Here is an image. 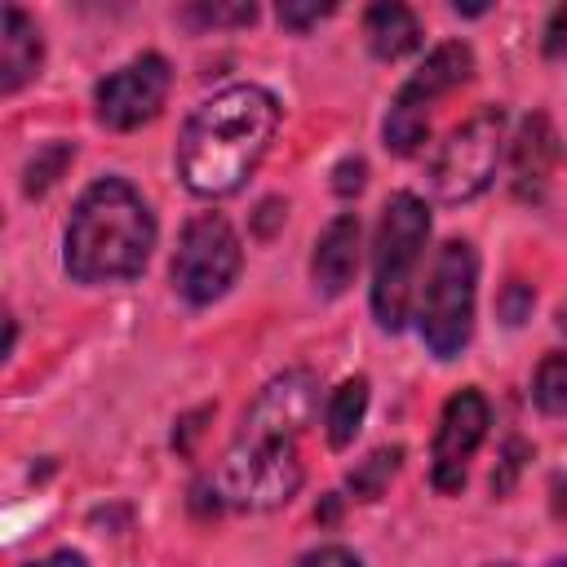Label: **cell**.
<instances>
[{
    "instance_id": "6da1fadb",
    "label": "cell",
    "mask_w": 567,
    "mask_h": 567,
    "mask_svg": "<svg viewBox=\"0 0 567 567\" xmlns=\"http://www.w3.org/2000/svg\"><path fill=\"white\" fill-rule=\"evenodd\" d=\"M279 128V102L261 84H230L199 102L177 137V177L190 195H235Z\"/></svg>"
},
{
    "instance_id": "7a4b0ae2",
    "label": "cell",
    "mask_w": 567,
    "mask_h": 567,
    "mask_svg": "<svg viewBox=\"0 0 567 567\" xmlns=\"http://www.w3.org/2000/svg\"><path fill=\"white\" fill-rule=\"evenodd\" d=\"M155 248V213L124 177H97L71 208L62 266L75 284L137 279Z\"/></svg>"
},
{
    "instance_id": "3957f363",
    "label": "cell",
    "mask_w": 567,
    "mask_h": 567,
    "mask_svg": "<svg viewBox=\"0 0 567 567\" xmlns=\"http://www.w3.org/2000/svg\"><path fill=\"white\" fill-rule=\"evenodd\" d=\"M297 487H301L297 430L244 412V425H239L235 443L226 447V456L217 465V478H213L217 505L257 514V509L288 505L297 496Z\"/></svg>"
},
{
    "instance_id": "277c9868",
    "label": "cell",
    "mask_w": 567,
    "mask_h": 567,
    "mask_svg": "<svg viewBox=\"0 0 567 567\" xmlns=\"http://www.w3.org/2000/svg\"><path fill=\"white\" fill-rule=\"evenodd\" d=\"M430 239V208L412 190H394L381 208L377 248H372V315L385 332H399L412 310V284L421 248Z\"/></svg>"
},
{
    "instance_id": "5b68a950",
    "label": "cell",
    "mask_w": 567,
    "mask_h": 567,
    "mask_svg": "<svg viewBox=\"0 0 567 567\" xmlns=\"http://www.w3.org/2000/svg\"><path fill=\"white\" fill-rule=\"evenodd\" d=\"M474 292H478V252L470 239H447L416 297V332L434 359H456L474 337Z\"/></svg>"
},
{
    "instance_id": "8992f818",
    "label": "cell",
    "mask_w": 567,
    "mask_h": 567,
    "mask_svg": "<svg viewBox=\"0 0 567 567\" xmlns=\"http://www.w3.org/2000/svg\"><path fill=\"white\" fill-rule=\"evenodd\" d=\"M501 142H505V111L501 106H478L430 155V164H425L430 195L439 204H470L474 195H483L496 177Z\"/></svg>"
},
{
    "instance_id": "52a82bcc",
    "label": "cell",
    "mask_w": 567,
    "mask_h": 567,
    "mask_svg": "<svg viewBox=\"0 0 567 567\" xmlns=\"http://www.w3.org/2000/svg\"><path fill=\"white\" fill-rule=\"evenodd\" d=\"M239 266H244V248H239L235 226L221 213H199L182 226L168 275L182 301L213 306L217 297L230 292V284L239 279Z\"/></svg>"
},
{
    "instance_id": "ba28073f",
    "label": "cell",
    "mask_w": 567,
    "mask_h": 567,
    "mask_svg": "<svg viewBox=\"0 0 567 567\" xmlns=\"http://www.w3.org/2000/svg\"><path fill=\"white\" fill-rule=\"evenodd\" d=\"M474 71V53L470 44L461 40H443L439 49H430V58L416 66V75L394 93L390 111H385V124H381V137L394 155H416L421 142H425V128H430V106L461 89Z\"/></svg>"
},
{
    "instance_id": "9c48e42d",
    "label": "cell",
    "mask_w": 567,
    "mask_h": 567,
    "mask_svg": "<svg viewBox=\"0 0 567 567\" xmlns=\"http://www.w3.org/2000/svg\"><path fill=\"white\" fill-rule=\"evenodd\" d=\"M168 89H173V71L159 53H142L133 62H124L120 71H111L106 80H97L93 89V106H97V120L115 133H128V128H142L151 124L164 102H168Z\"/></svg>"
},
{
    "instance_id": "30bf717a",
    "label": "cell",
    "mask_w": 567,
    "mask_h": 567,
    "mask_svg": "<svg viewBox=\"0 0 567 567\" xmlns=\"http://www.w3.org/2000/svg\"><path fill=\"white\" fill-rule=\"evenodd\" d=\"M487 425H492V408H487V399H483L474 385L456 390V394L443 403L439 434H434V465H430V483H434L443 496H452V492L465 487V465H470V456L478 452Z\"/></svg>"
},
{
    "instance_id": "8fae6325",
    "label": "cell",
    "mask_w": 567,
    "mask_h": 567,
    "mask_svg": "<svg viewBox=\"0 0 567 567\" xmlns=\"http://www.w3.org/2000/svg\"><path fill=\"white\" fill-rule=\"evenodd\" d=\"M359 217L354 213H341L332 217L319 239H315V252H310V284L319 297H341L350 284H354V270H359Z\"/></svg>"
},
{
    "instance_id": "7c38bea8",
    "label": "cell",
    "mask_w": 567,
    "mask_h": 567,
    "mask_svg": "<svg viewBox=\"0 0 567 567\" xmlns=\"http://www.w3.org/2000/svg\"><path fill=\"white\" fill-rule=\"evenodd\" d=\"M554 164H558V133H554V124H549L545 111H532V115L518 124V137H514V146H509L514 190H518L523 199H536V195L545 190Z\"/></svg>"
},
{
    "instance_id": "4fadbf2b",
    "label": "cell",
    "mask_w": 567,
    "mask_h": 567,
    "mask_svg": "<svg viewBox=\"0 0 567 567\" xmlns=\"http://www.w3.org/2000/svg\"><path fill=\"white\" fill-rule=\"evenodd\" d=\"M44 62V35L27 9L4 4L0 13V93H18Z\"/></svg>"
},
{
    "instance_id": "5bb4252c",
    "label": "cell",
    "mask_w": 567,
    "mask_h": 567,
    "mask_svg": "<svg viewBox=\"0 0 567 567\" xmlns=\"http://www.w3.org/2000/svg\"><path fill=\"white\" fill-rule=\"evenodd\" d=\"M363 40L372 49V58L381 62H399L403 53H412L421 44V27L412 18L408 4H394V0H381L363 13Z\"/></svg>"
},
{
    "instance_id": "9a60e30c",
    "label": "cell",
    "mask_w": 567,
    "mask_h": 567,
    "mask_svg": "<svg viewBox=\"0 0 567 567\" xmlns=\"http://www.w3.org/2000/svg\"><path fill=\"white\" fill-rule=\"evenodd\" d=\"M363 412H368V377H346L332 399H328V412H323V430H328V443L332 447H350L359 425H363Z\"/></svg>"
},
{
    "instance_id": "2e32d148",
    "label": "cell",
    "mask_w": 567,
    "mask_h": 567,
    "mask_svg": "<svg viewBox=\"0 0 567 567\" xmlns=\"http://www.w3.org/2000/svg\"><path fill=\"white\" fill-rule=\"evenodd\" d=\"M399 461H403V447H377V452H368V456L346 474L350 496H354V501H377V496L390 487V478L399 474Z\"/></svg>"
},
{
    "instance_id": "e0dca14e",
    "label": "cell",
    "mask_w": 567,
    "mask_h": 567,
    "mask_svg": "<svg viewBox=\"0 0 567 567\" xmlns=\"http://www.w3.org/2000/svg\"><path fill=\"white\" fill-rule=\"evenodd\" d=\"M532 399L545 416H567V350H554L540 359L532 377Z\"/></svg>"
},
{
    "instance_id": "ac0fdd59",
    "label": "cell",
    "mask_w": 567,
    "mask_h": 567,
    "mask_svg": "<svg viewBox=\"0 0 567 567\" xmlns=\"http://www.w3.org/2000/svg\"><path fill=\"white\" fill-rule=\"evenodd\" d=\"M71 159H75V146H71V142H44V146L27 159V168H22V190H27V195H44V190L66 173Z\"/></svg>"
},
{
    "instance_id": "d6986e66",
    "label": "cell",
    "mask_w": 567,
    "mask_h": 567,
    "mask_svg": "<svg viewBox=\"0 0 567 567\" xmlns=\"http://www.w3.org/2000/svg\"><path fill=\"white\" fill-rule=\"evenodd\" d=\"M182 18L195 27H244L257 18V4H190L182 9Z\"/></svg>"
},
{
    "instance_id": "ffe728a7",
    "label": "cell",
    "mask_w": 567,
    "mask_h": 567,
    "mask_svg": "<svg viewBox=\"0 0 567 567\" xmlns=\"http://www.w3.org/2000/svg\"><path fill=\"white\" fill-rule=\"evenodd\" d=\"M337 4H319V0H284L279 4V22L288 31H310L319 18H328Z\"/></svg>"
},
{
    "instance_id": "44dd1931",
    "label": "cell",
    "mask_w": 567,
    "mask_h": 567,
    "mask_svg": "<svg viewBox=\"0 0 567 567\" xmlns=\"http://www.w3.org/2000/svg\"><path fill=\"white\" fill-rule=\"evenodd\" d=\"M496 310H501L505 323H523L527 310H532V288H527L523 279H509V284L501 288V297H496Z\"/></svg>"
},
{
    "instance_id": "7402d4cb",
    "label": "cell",
    "mask_w": 567,
    "mask_h": 567,
    "mask_svg": "<svg viewBox=\"0 0 567 567\" xmlns=\"http://www.w3.org/2000/svg\"><path fill=\"white\" fill-rule=\"evenodd\" d=\"M363 182H368V164H363L359 155H346V159L332 168V190H337V195H359Z\"/></svg>"
},
{
    "instance_id": "603a6c76",
    "label": "cell",
    "mask_w": 567,
    "mask_h": 567,
    "mask_svg": "<svg viewBox=\"0 0 567 567\" xmlns=\"http://www.w3.org/2000/svg\"><path fill=\"white\" fill-rule=\"evenodd\" d=\"M297 567H363L346 545H319V549H310V554H301L297 558Z\"/></svg>"
},
{
    "instance_id": "cb8c5ba5",
    "label": "cell",
    "mask_w": 567,
    "mask_h": 567,
    "mask_svg": "<svg viewBox=\"0 0 567 567\" xmlns=\"http://www.w3.org/2000/svg\"><path fill=\"white\" fill-rule=\"evenodd\" d=\"M545 53L549 58L567 53V4H558L554 18H549V27H545Z\"/></svg>"
},
{
    "instance_id": "d4e9b609",
    "label": "cell",
    "mask_w": 567,
    "mask_h": 567,
    "mask_svg": "<svg viewBox=\"0 0 567 567\" xmlns=\"http://www.w3.org/2000/svg\"><path fill=\"white\" fill-rule=\"evenodd\" d=\"M22 567H89V563H84V554H75V549H53V554H44V558H35V563H22Z\"/></svg>"
},
{
    "instance_id": "484cf974",
    "label": "cell",
    "mask_w": 567,
    "mask_h": 567,
    "mask_svg": "<svg viewBox=\"0 0 567 567\" xmlns=\"http://www.w3.org/2000/svg\"><path fill=\"white\" fill-rule=\"evenodd\" d=\"M554 567H567V558H558V563H554Z\"/></svg>"
},
{
    "instance_id": "4316f807",
    "label": "cell",
    "mask_w": 567,
    "mask_h": 567,
    "mask_svg": "<svg viewBox=\"0 0 567 567\" xmlns=\"http://www.w3.org/2000/svg\"><path fill=\"white\" fill-rule=\"evenodd\" d=\"M563 328H567V310H563Z\"/></svg>"
},
{
    "instance_id": "83f0119b",
    "label": "cell",
    "mask_w": 567,
    "mask_h": 567,
    "mask_svg": "<svg viewBox=\"0 0 567 567\" xmlns=\"http://www.w3.org/2000/svg\"><path fill=\"white\" fill-rule=\"evenodd\" d=\"M501 567H509V563H501Z\"/></svg>"
}]
</instances>
